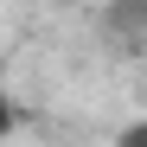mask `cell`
Returning <instances> with one entry per match:
<instances>
[{
  "label": "cell",
  "mask_w": 147,
  "mask_h": 147,
  "mask_svg": "<svg viewBox=\"0 0 147 147\" xmlns=\"http://www.w3.org/2000/svg\"><path fill=\"white\" fill-rule=\"evenodd\" d=\"M102 26L115 38H147V0H109V7H102Z\"/></svg>",
  "instance_id": "1"
},
{
  "label": "cell",
  "mask_w": 147,
  "mask_h": 147,
  "mask_svg": "<svg viewBox=\"0 0 147 147\" xmlns=\"http://www.w3.org/2000/svg\"><path fill=\"white\" fill-rule=\"evenodd\" d=\"M109 147H147V115H134V121H121Z\"/></svg>",
  "instance_id": "2"
}]
</instances>
